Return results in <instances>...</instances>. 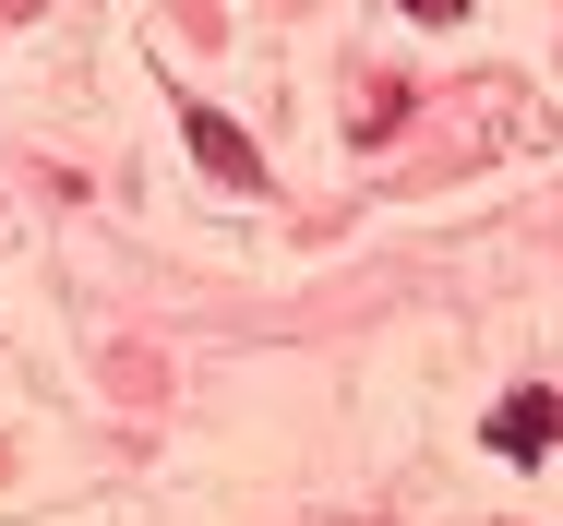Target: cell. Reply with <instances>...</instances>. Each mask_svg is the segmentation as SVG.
<instances>
[{"mask_svg":"<svg viewBox=\"0 0 563 526\" xmlns=\"http://www.w3.org/2000/svg\"><path fill=\"white\" fill-rule=\"evenodd\" d=\"M552 443H563V395H540V383H528V395H504V407H492V455L540 467Z\"/></svg>","mask_w":563,"mask_h":526,"instance_id":"obj_2","label":"cell"},{"mask_svg":"<svg viewBox=\"0 0 563 526\" xmlns=\"http://www.w3.org/2000/svg\"><path fill=\"white\" fill-rule=\"evenodd\" d=\"M408 12H420V24H455V12H467V0H408Z\"/></svg>","mask_w":563,"mask_h":526,"instance_id":"obj_3","label":"cell"},{"mask_svg":"<svg viewBox=\"0 0 563 526\" xmlns=\"http://www.w3.org/2000/svg\"><path fill=\"white\" fill-rule=\"evenodd\" d=\"M180 144H192V156L217 168L228 192H252V180H264V156H252V132H240L228 108H180Z\"/></svg>","mask_w":563,"mask_h":526,"instance_id":"obj_1","label":"cell"},{"mask_svg":"<svg viewBox=\"0 0 563 526\" xmlns=\"http://www.w3.org/2000/svg\"><path fill=\"white\" fill-rule=\"evenodd\" d=\"M12 12H36V0H12Z\"/></svg>","mask_w":563,"mask_h":526,"instance_id":"obj_4","label":"cell"}]
</instances>
